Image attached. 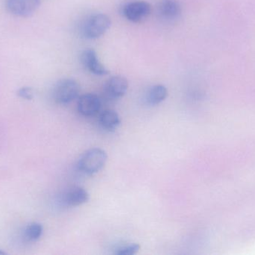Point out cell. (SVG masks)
<instances>
[{
  "instance_id": "1",
  "label": "cell",
  "mask_w": 255,
  "mask_h": 255,
  "mask_svg": "<svg viewBox=\"0 0 255 255\" xmlns=\"http://www.w3.org/2000/svg\"><path fill=\"white\" fill-rule=\"evenodd\" d=\"M107 153L101 148H94L85 151L77 163L79 170L87 175L98 173L106 165Z\"/></svg>"
},
{
  "instance_id": "2",
  "label": "cell",
  "mask_w": 255,
  "mask_h": 255,
  "mask_svg": "<svg viewBox=\"0 0 255 255\" xmlns=\"http://www.w3.org/2000/svg\"><path fill=\"white\" fill-rule=\"evenodd\" d=\"M112 25L110 17L105 13H97L87 18L82 26L85 38L94 40L103 36Z\"/></svg>"
},
{
  "instance_id": "3",
  "label": "cell",
  "mask_w": 255,
  "mask_h": 255,
  "mask_svg": "<svg viewBox=\"0 0 255 255\" xmlns=\"http://www.w3.org/2000/svg\"><path fill=\"white\" fill-rule=\"evenodd\" d=\"M79 93L80 85L75 79H61L54 88L53 98L58 104H68L79 97Z\"/></svg>"
},
{
  "instance_id": "4",
  "label": "cell",
  "mask_w": 255,
  "mask_h": 255,
  "mask_svg": "<svg viewBox=\"0 0 255 255\" xmlns=\"http://www.w3.org/2000/svg\"><path fill=\"white\" fill-rule=\"evenodd\" d=\"M40 0H7L6 7L11 14L20 17H28L40 6Z\"/></svg>"
},
{
  "instance_id": "5",
  "label": "cell",
  "mask_w": 255,
  "mask_h": 255,
  "mask_svg": "<svg viewBox=\"0 0 255 255\" xmlns=\"http://www.w3.org/2000/svg\"><path fill=\"white\" fill-rule=\"evenodd\" d=\"M124 16L132 22H139L151 13V5L145 1H134L128 3L123 10Z\"/></svg>"
},
{
  "instance_id": "6",
  "label": "cell",
  "mask_w": 255,
  "mask_h": 255,
  "mask_svg": "<svg viewBox=\"0 0 255 255\" xmlns=\"http://www.w3.org/2000/svg\"><path fill=\"white\" fill-rule=\"evenodd\" d=\"M81 61L85 69L93 74L105 76L109 73V70L102 64L94 49H87L84 50L81 55Z\"/></svg>"
},
{
  "instance_id": "7",
  "label": "cell",
  "mask_w": 255,
  "mask_h": 255,
  "mask_svg": "<svg viewBox=\"0 0 255 255\" xmlns=\"http://www.w3.org/2000/svg\"><path fill=\"white\" fill-rule=\"evenodd\" d=\"M102 102L100 97L94 94H85L78 100V111L85 117L94 116L100 112Z\"/></svg>"
},
{
  "instance_id": "8",
  "label": "cell",
  "mask_w": 255,
  "mask_h": 255,
  "mask_svg": "<svg viewBox=\"0 0 255 255\" xmlns=\"http://www.w3.org/2000/svg\"><path fill=\"white\" fill-rule=\"evenodd\" d=\"M128 88V82L121 76L111 77L105 84L104 91L109 98L116 100L124 97Z\"/></svg>"
},
{
  "instance_id": "9",
  "label": "cell",
  "mask_w": 255,
  "mask_h": 255,
  "mask_svg": "<svg viewBox=\"0 0 255 255\" xmlns=\"http://www.w3.org/2000/svg\"><path fill=\"white\" fill-rule=\"evenodd\" d=\"M90 195L84 188L79 187H72L63 194L61 203L68 208L81 206L89 201Z\"/></svg>"
},
{
  "instance_id": "10",
  "label": "cell",
  "mask_w": 255,
  "mask_h": 255,
  "mask_svg": "<svg viewBox=\"0 0 255 255\" xmlns=\"http://www.w3.org/2000/svg\"><path fill=\"white\" fill-rule=\"evenodd\" d=\"M99 122L104 130L113 132L121 125V119L116 111L106 109L100 113Z\"/></svg>"
},
{
  "instance_id": "11",
  "label": "cell",
  "mask_w": 255,
  "mask_h": 255,
  "mask_svg": "<svg viewBox=\"0 0 255 255\" xmlns=\"http://www.w3.org/2000/svg\"><path fill=\"white\" fill-rule=\"evenodd\" d=\"M159 13L166 19H175L181 13V6L177 0H163L159 4Z\"/></svg>"
},
{
  "instance_id": "12",
  "label": "cell",
  "mask_w": 255,
  "mask_h": 255,
  "mask_svg": "<svg viewBox=\"0 0 255 255\" xmlns=\"http://www.w3.org/2000/svg\"><path fill=\"white\" fill-rule=\"evenodd\" d=\"M167 95V88L164 85H155L149 88L145 98L148 104L156 106L164 101Z\"/></svg>"
},
{
  "instance_id": "13",
  "label": "cell",
  "mask_w": 255,
  "mask_h": 255,
  "mask_svg": "<svg viewBox=\"0 0 255 255\" xmlns=\"http://www.w3.org/2000/svg\"><path fill=\"white\" fill-rule=\"evenodd\" d=\"M43 233V226L39 223H34L28 225L25 229V237L29 241H37Z\"/></svg>"
},
{
  "instance_id": "14",
  "label": "cell",
  "mask_w": 255,
  "mask_h": 255,
  "mask_svg": "<svg viewBox=\"0 0 255 255\" xmlns=\"http://www.w3.org/2000/svg\"><path fill=\"white\" fill-rule=\"evenodd\" d=\"M140 250V246L137 244H130L124 245L117 249L115 255H136Z\"/></svg>"
},
{
  "instance_id": "15",
  "label": "cell",
  "mask_w": 255,
  "mask_h": 255,
  "mask_svg": "<svg viewBox=\"0 0 255 255\" xmlns=\"http://www.w3.org/2000/svg\"><path fill=\"white\" fill-rule=\"evenodd\" d=\"M17 94L21 98L25 99V100H30L33 98L32 89L29 88V87H23V88H21L18 91Z\"/></svg>"
},
{
  "instance_id": "16",
  "label": "cell",
  "mask_w": 255,
  "mask_h": 255,
  "mask_svg": "<svg viewBox=\"0 0 255 255\" xmlns=\"http://www.w3.org/2000/svg\"><path fill=\"white\" fill-rule=\"evenodd\" d=\"M5 254H6L5 253H4V252L1 251V250H0V255H5Z\"/></svg>"
}]
</instances>
